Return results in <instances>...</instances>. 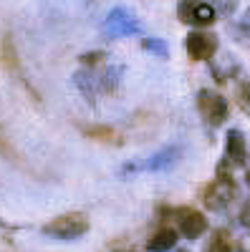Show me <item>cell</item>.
I'll list each match as a JSON object with an SVG mask.
<instances>
[{"label":"cell","mask_w":250,"mask_h":252,"mask_svg":"<svg viewBox=\"0 0 250 252\" xmlns=\"http://www.w3.org/2000/svg\"><path fill=\"white\" fill-rule=\"evenodd\" d=\"M101 58H104L101 51H96V53H83V56H81V63H83V66H96V63H101Z\"/></svg>","instance_id":"obj_17"},{"label":"cell","mask_w":250,"mask_h":252,"mask_svg":"<svg viewBox=\"0 0 250 252\" xmlns=\"http://www.w3.org/2000/svg\"><path fill=\"white\" fill-rule=\"evenodd\" d=\"M184 48L192 61H210L217 53V35L205 31H192L184 40Z\"/></svg>","instance_id":"obj_6"},{"label":"cell","mask_w":250,"mask_h":252,"mask_svg":"<svg viewBox=\"0 0 250 252\" xmlns=\"http://www.w3.org/2000/svg\"><path fill=\"white\" fill-rule=\"evenodd\" d=\"M177 15L182 23L187 26H195V28H205V26H213L215 18H217V10L205 3V0H182L177 5Z\"/></svg>","instance_id":"obj_3"},{"label":"cell","mask_w":250,"mask_h":252,"mask_svg":"<svg viewBox=\"0 0 250 252\" xmlns=\"http://www.w3.org/2000/svg\"><path fill=\"white\" fill-rule=\"evenodd\" d=\"M205 252H233V237L227 229H215Z\"/></svg>","instance_id":"obj_11"},{"label":"cell","mask_w":250,"mask_h":252,"mask_svg":"<svg viewBox=\"0 0 250 252\" xmlns=\"http://www.w3.org/2000/svg\"><path fill=\"white\" fill-rule=\"evenodd\" d=\"M240 28L248 33V38H250V10L245 13V18H243V23H240Z\"/></svg>","instance_id":"obj_20"},{"label":"cell","mask_w":250,"mask_h":252,"mask_svg":"<svg viewBox=\"0 0 250 252\" xmlns=\"http://www.w3.org/2000/svg\"><path fill=\"white\" fill-rule=\"evenodd\" d=\"M245 184H248V187H250V172H248V174H245Z\"/></svg>","instance_id":"obj_22"},{"label":"cell","mask_w":250,"mask_h":252,"mask_svg":"<svg viewBox=\"0 0 250 252\" xmlns=\"http://www.w3.org/2000/svg\"><path fill=\"white\" fill-rule=\"evenodd\" d=\"M139 31V23H137V18L129 13V10H124V8H114L107 20H104V26H101V33L104 38H127L132 33Z\"/></svg>","instance_id":"obj_4"},{"label":"cell","mask_w":250,"mask_h":252,"mask_svg":"<svg viewBox=\"0 0 250 252\" xmlns=\"http://www.w3.org/2000/svg\"><path fill=\"white\" fill-rule=\"evenodd\" d=\"M220 5H225V13H233V8H235V0H217Z\"/></svg>","instance_id":"obj_21"},{"label":"cell","mask_w":250,"mask_h":252,"mask_svg":"<svg viewBox=\"0 0 250 252\" xmlns=\"http://www.w3.org/2000/svg\"><path fill=\"white\" fill-rule=\"evenodd\" d=\"M177 159H179V149L177 146H167V149H162L154 157H149L142 169H147V172H167V169H172V166L177 164Z\"/></svg>","instance_id":"obj_9"},{"label":"cell","mask_w":250,"mask_h":252,"mask_svg":"<svg viewBox=\"0 0 250 252\" xmlns=\"http://www.w3.org/2000/svg\"><path fill=\"white\" fill-rule=\"evenodd\" d=\"M177 217V227H179V232L187 237V240H197L205 235V229H207V220L202 212H197V209H190V207H184V209H177L175 212Z\"/></svg>","instance_id":"obj_7"},{"label":"cell","mask_w":250,"mask_h":252,"mask_svg":"<svg viewBox=\"0 0 250 252\" xmlns=\"http://www.w3.org/2000/svg\"><path fill=\"white\" fill-rule=\"evenodd\" d=\"M177 245V229L172 227H162L159 232H154L147 242V252H170Z\"/></svg>","instance_id":"obj_10"},{"label":"cell","mask_w":250,"mask_h":252,"mask_svg":"<svg viewBox=\"0 0 250 252\" xmlns=\"http://www.w3.org/2000/svg\"><path fill=\"white\" fill-rule=\"evenodd\" d=\"M0 227H3V229H8V227H10V224H5V222H3V220H0Z\"/></svg>","instance_id":"obj_23"},{"label":"cell","mask_w":250,"mask_h":252,"mask_svg":"<svg viewBox=\"0 0 250 252\" xmlns=\"http://www.w3.org/2000/svg\"><path fill=\"white\" fill-rule=\"evenodd\" d=\"M225 159L230 161L233 166H245L248 164L250 152H248L245 134L240 129H230V131H227V139H225Z\"/></svg>","instance_id":"obj_8"},{"label":"cell","mask_w":250,"mask_h":252,"mask_svg":"<svg viewBox=\"0 0 250 252\" xmlns=\"http://www.w3.org/2000/svg\"><path fill=\"white\" fill-rule=\"evenodd\" d=\"M197 109H200L202 119L210 124V126H220L227 119V101L220 94H215V91L202 89L197 94Z\"/></svg>","instance_id":"obj_5"},{"label":"cell","mask_w":250,"mask_h":252,"mask_svg":"<svg viewBox=\"0 0 250 252\" xmlns=\"http://www.w3.org/2000/svg\"><path fill=\"white\" fill-rule=\"evenodd\" d=\"M240 222H243V224H245V227L250 229V199H248V202L243 204V212H240Z\"/></svg>","instance_id":"obj_18"},{"label":"cell","mask_w":250,"mask_h":252,"mask_svg":"<svg viewBox=\"0 0 250 252\" xmlns=\"http://www.w3.org/2000/svg\"><path fill=\"white\" fill-rule=\"evenodd\" d=\"M235 101H238V106L243 109V114L250 116V81H240L238 83V89H235Z\"/></svg>","instance_id":"obj_15"},{"label":"cell","mask_w":250,"mask_h":252,"mask_svg":"<svg viewBox=\"0 0 250 252\" xmlns=\"http://www.w3.org/2000/svg\"><path fill=\"white\" fill-rule=\"evenodd\" d=\"M238 252H250V235L238 240Z\"/></svg>","instance_id":"obj_19"},{"label":"cell","mask_w":250,"mask_h":252,"mask_svg":"<svg viewBox=\"0 0 250 252\" xmlns=\"http://www.w3.org/2000/svg\"><path fill=\"white\" fill-rule=\"evenodd\" d=\"M121 73H124V66H109L107 71H104V78H101V86L107 94L116 91L119 81H121Z\"/></svg>","instance_id":"obj_13"},{"label":"cell","mask_w":250,"mask_h":252,"mask_svg":"<svg viewBox=\"0 0 250 252\" xmlns=\"http://www.w3.org/2000/svg\"><path fill=\"white\" fill-rule=\"evenodd\" d=\"M86 134H89V136H94V139H101V141H114V139H116L111 129H101V126H94V129H86Z\"/></svg>","instance_id":"obj_16"},{"label":"cell","mask_w":250,"mask_h":252,"mask_svg":"<svg viewBox=\"0 0 250 252\" xmlns=\"http://www.w3.org/2000/svg\"><path fill=\"white\" fill-rule=\"evenodd\" d=\"M89 232V220L86 215L81 212H71V215H61L56 220H51L48 224H43V235L48 237H56V240H78L81 235Z\"/></svg>","instance_id":"obj_2"},{"label":"cell","mask_w":250,"mask_h":252,"mask_svg":"<svg viewBox=\"0 0 250 252\" xmlns=\"http://www.w3.org/2000/svg\"><path fill=\"white\" fill-rule=\"evenodd\" d=\"M175 252H187V250H175Z\"/></svg>","instance_id":"obj_24"},{"label":"cell","mask_w":250,"mask_h":252,"mask_svg":"<svg viewBox=\"0 0 250 252\" xmlns=\"http://www.w3.org/2000/svg\"><path fill=\"white\" fill-rule=\"evenodd\" d=\"M142 48L147 51V53H154L157 58H170V46H167L162 38H144L142 40Z\"/></svg>","instance_id":"obj_14"},{"label":"cell","mask_w":250,"mask_h":252,"mask_svg":"<svg viewBox=\"0 0 250 252\" xmlns=\"http://www.w3.org/2000/svg\"><path fill=\"white\" fill-rule=\"evenodd\" d=\"M227 164L230 161H222L220 169H217V177L202 189V202L207 209L213 212H222L225 207H230V202L238 197V184L233 182V177L227 174Z\"/></svg>","instance_id":"obj_1"},{"label":"cell","mask_w":250,"mask_h":252,"mask_svg":"<svg viewBox=\"0 0 250 252\" xmlns=\"http://www.w3.org/2000/svg\"><path fill=\"white\" fill-rule=\"evenodd\" d=\"M73 83L81 89V94L86 96V101L94 103V76H91L89 71H78V73L73 76Z\"/></svg>","instance_id":"obj_12"}]
</instances>
